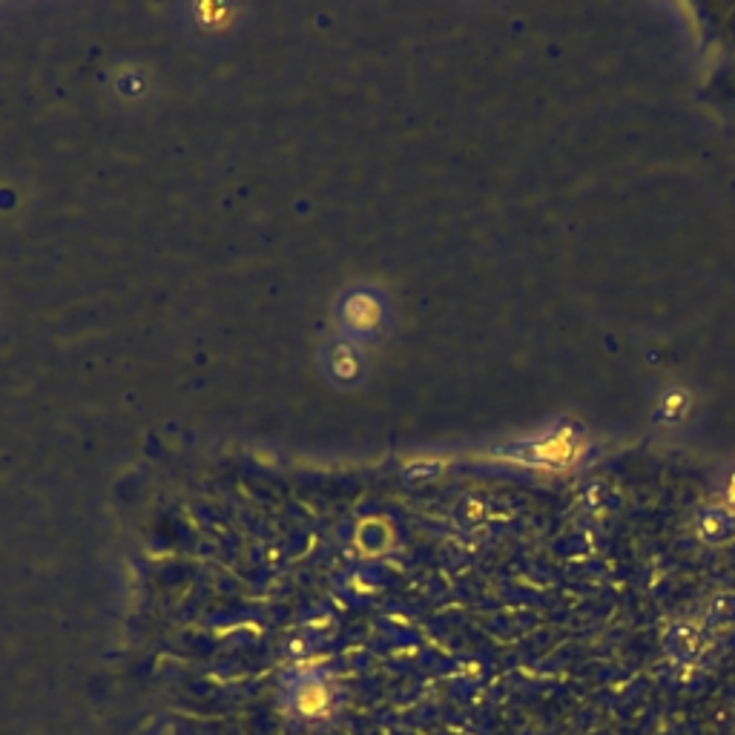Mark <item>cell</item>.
<instances>
[{
  "label": "cell",
  "mask_w": 735,
  "mask_h": 735,
  "mask_svg": "<svg viewBox=\"0 0 735 735\" xmlns=\"http://www.w3.org/2000/svg\"><path fill=\"white\" fill-rule=\"evenodd\" d=\"M715 635L704 618H675L664 629V655L678 669H698L713 655Z\"/></svg>",
  "instance_id": "obj_1"
},
{
  "label": "cell",
  "mask_w": 735,
  "mask_h": 735,
  "mask_svg": "<svg viewBox=\"0 0 735 735\" xmlns=\"http://www.w3.org/2000/svg\"><path fill=\"white\" fill-rule=\"evenodd\" d=\"M695 535L707 546H724L735 540V514L727 506H707L695 514Z\"/></svg>",
  "instance_id": "obj_2"
},
{
  "label": "cell",
  "mask_w": 735,
  "mask_h": 735,
  "mask_svg": "<svg viewBox=\"0 0 735 735\" xmlns=\"http://www.w3.org/2000/svg\"><path fill=\"white\" fill-rule=\"evenodd\" d=\"M293 707H296L299 715L319 718V715L328 713V707H331V692L322 681H305L293 692Z\"/></svg>",
  "instance_id": "obj_3"
},
{
  "label": "cell",
  "mask_w": 735,
  "mask_h": 735,
  "mask_svg": "<svg viewBox=\"0 0 735 735\" xmlns=\"http://www.w3.org/2000/svg\"><path fill=\"white\" fill-rule=\"evenodd\" d=\"M701 618H704V621L710 624V629L718 635L721 629H727V626L735 624V598L733 595H718Z\"/></svg>",
  "instance_id": "obj_4"
},
{
  "label": "cell",
  "mask_w": 735,
  "mask_h": 735,
  "mask_svg": "<svg viewBox=\"0 0 735 735\" xmlns=\"http://www.w3.org/2000/svg\"><path fill=\"white\" fill-rule=\"evenodd\" d=\"M687 408H690L687 394H684V391H672V394H667L664 402H661L658 417H667V423H675V420H681V417L687 414Z\"/></svg>",
  "instance_id": "obj_5"
}]
</instances>
